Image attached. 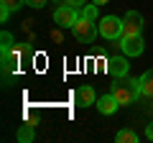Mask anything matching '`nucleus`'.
<instances>
[{"mask_svg": "<svg viewBox=\"0 0 153 143\" xmlns=\"http://www.w3.org/2000/svg\"><path fill=\"white\" fill-rule=\"evenodd\" d=\"M112 95L117 97L120 105H133L140 95V87H138V79H128L125 77H115V84H112Z\"/></svg>", "mask_w": 153, "mask_h": 143, "instance_id": "1", "label": "nucleus"}, {"mask_svg": "<svg viewBox=\"0 0 153 143\" xmlns=\"http://www.w3.org/2000/svg\"><path fill=\"white\" fill-rule=\"evenodd\" d=\"M100 33L107 41H123V21L117 16H105L100 21Z\"/></svg>", "mask_w": 153, "mask_h": 143, "instance_id": "2", "label": "nucleus"}, {"mask_svg": "<svg viewBox=\"0 0 153 143\" xmlns=\"http://www.w3.org/2000/svg\"><path fill=\"white\" fill-rule=\"evenodd\" d=\"M71 31H74V39L79 41V44H92L94 36H97V26H94V21H87V18H79V21L71 26Z\"/></svg>", "mask_w": 153, "mask_h": 143, "instance_id": "3", "label": "nucleus"}, {"mask_svg": "<svg viewBox=\"0 0 153 143\" xmlns=\"http://www.w3.org/2000/svg\"><path fill=\"white\" fill-rule=\"evenodd\" d=\"M79 18H82L79 8H71V5H59V8H56V13H54L56 26H61V28H71Z\"/></svg>", "mask_w": 153, "mask_h": 143, "instance_id": "4", "label": "nucleus"}, {"mask_svg": "<svg viewBox=\"0 0 153 143\" xmlns=\"http://www.w3.org/2000/svg\"><path fill=\"white\" fill-rule=\"evenodd\" d=\"M143 28V16L138 10H128L125 18H123V39H128V36H138Z\"/></svg>", "mask_w": 153, "mask_h": 143, "instance_id": "5", "label": "nucleus"}, {"mask_svg": "<svg viewBox=\"0 0 153 143\" xmlns=\"http://www.w3.org/2000/svg\"><path fill=\"white\" fill-rule=\"evenodd\" d=\"M120 46H123V54L125 56H138V54H143V39H140V33L138 36H128V39H123L120 41Z\"/></svg>", "mask_w": 153, "mask_h": 143, "instance_id": "6", "label": "nucleus"}, {"mask_svg": "<svg viewBox=\"0 0 153 143\" xmlns=\"http://www.w3.org/2000/svg\"><path fill=\"white\" fill-rule=\"evenodd\" d=\"M128 59L125 56H110L107 59V74H112V77H125L128 74Z\"/></svg>", "mask_w": 153, "mask_h": 143, "instance_id": "7", "label": "nucleus"}, {"mask_svg": "<svg viewBox=\"0 0 153 143\" xmlns=\"http://www.w3.org/2000/svg\"><path fill=\"white\" fill-rule=\"evenodd\" d=\"M74 100H76V105L79 107H89V105H94V89L89 87V84H82V87L76 89V95H74Z\"/></svg>", "mask_w": 153, "mask_h": 143, "instance_id": "8", "label": "nucleus"}, {"mask_svg": "<svg viewBox=\"0 0 153 143\" xmlns=\"http://www.w3.org/2000/svg\"><path fill=\"white\" fill-rule=\"evenodd\" d=\"M117 107H120V102H117V97H115V95H105V97L97 100V110L102 112V115H112Z\"/></svg>", "mask_w": 153, "mask_h": 143, "instance_id": "9", "label": "nucleus"}, {"mask_svg": "<svg viewBox=\"0 0 153 143\" xmlns=\"http://www.w3.org/2000/svg\"><path fill=\"white\" fill-rule=\"evenodd\" d=\"M138 87H140L143 97H153V69L143 72V77L138 79Z\"/></svg>", "mask_w": 153, "mask_h": 143, "instance_id": "10", "label": "nucleus"}, {"mask_svg": "<svg viewBox=\"0 0 153 143\" xmlns=\"http://www.w3.org/2000/svg\"><path fill=\"white\" fill-rule=\"evenodd\" d=\"M115 141L117 143H138V133H133L130 128H125V130H117Z\"/></svg>", "mask_w": 153, "mask_h": 143, "instance_id": "11", "label": "nucleus"}, {"mask_svg": "<svg viewBox=\"0 0 153 143\" xmlns=\"http://www.w3.org/2000/svg\"><path fill=\"white\" fill-rule=\"evenodd\" d=\"M33 128H36V125H31V123H28V125H23L21 130H18V141H21V143L33 141Z\"/></svg>", "mask_w": 153, "mask_h": 143, "instance_id": "12", "label": "nucleus"}, {"mask_svg": "<svg viewBox=\"0 0 153 143\" xmlns=\"http://www.w3.org/2000/svg\"><path fill=\"white\" fill-rule=\"evenodd\" d=\"M97 8H100V5H94V3H92V5H84V8H82V18L94 21V18H97Z\"/></svg>", "mask_w": 153, "mask_h": 143, "instance_id": "13", "label": "nucleus"}, {"mask_svg": "<svg viewBox=\"0 0 153 143\" xmlns=\"http://www.w3.org/2000/svg\"><path fill=\"white\" fill-rule=\"evenodd\" d=\"M0 5H3V8H8V10H18V8H21V5H26V0H0Z\"/></svg>", "mask_w": 153, "mask_h": 143, "instance_id": "14", "label": "nucleus"}, {"mask_svg": "<svg viewBox=\"0 0 153 143\" xmlns=\"http://www.w3.org/2000/svg\"><path fill=\"white\" fill-rule=\"evenodd\" d=\"M0 41H3V51L13 49V36H10L8 31H3V36H0Z\"/></svg>", "mask_w": 153, "mask_h": 143, "instance_id": "15", "label": "nucleus"}, {"mask_svg": "<svg viewBox=\"0 0 153 143\" xmlns=\"http://www.w3.org/2000/svg\"><path fill=\"white\" fill-rule=\"evenodd\" d=\"M26 5H31V8H44L46 0H26Z\"/></svg>", "mask_w": 153, "mask_h": 143, "instance_id": "16", "label": "nucleus"}, {"mask_svg": "<svg viewBox=\"0 0 153 143\" xmlns=\"http://www.w3.org/2000/svg\"><path fill=\"white\" fill-rule=\"evenodd\" d=\"M84 0H64V5H71V8H82Z\"/></svg>", "mask_w": 153, "mask_h": 143, "instance_id": "17", "label": "nucleus"}, {"mask_svg": "<svg viewBox=\"0 0 153 143\" xmlns=\"http://www.w3.org/2000/svg\"><path fill=\"white\" fill-rule=\"evenodd\" d=\"M8 16H10V10H8V8H3V5H0V18H3V21H5Z\"/></svg>", "mask_w": 153, "mask_h": 143, "instance_id": "18", "label": "nucleus"}, {"mask_svg": "<svg viewBox=\"0 0 153 143\" xmlns=\"http://www.w3.org/2000/svg\"><path fill=\"white\" fill-rule=\"evenodd\" d=\"M146 136H148V141H153V123L146 128Z\"/></svg>", "mask_w": 153, "mask_h": 143, "instance_id": "19", "label": "nucleus"}, {"mask_svg": "<svg viewBox=\"0 0 153 143\" xmlns=\"http://www.w3.org/2000/svg\"><path fill=\"white\" fill-rule=\"evenodd\" d=\"M105 3H110V0H94V5H105Z\"/></svg>", "mask_w": 153, "mask_h": 143, "instance_id": "20", "label": "nucleus"}]
</instances>
